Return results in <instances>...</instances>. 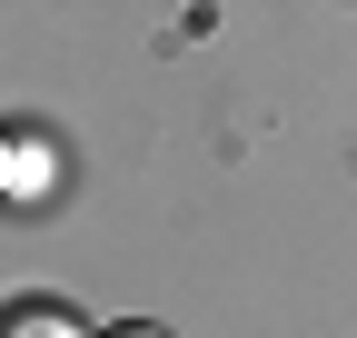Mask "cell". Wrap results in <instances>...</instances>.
<instances>
[{"label": "cell", "instance_id": "cell-1", "mask_svg": "<svg viewBox=\"0 0 357 338\" xmlns=\"http://www.w3.org/2000/svg\"><path fill=\"white\" fill-rule=\"evenodd\" d=\"M0 338H89L70 309H50V299H20L10 318H0Z\"/></svg>", "mask_w": 357, "mask_h": 338}, {"label": "cell", "instance_id": "cell-2", "mask_svg": "<svg viewBox=\"0 0 357 338\" xmlns=\"http://www.w3.org/2000/svg\"><path fill=\"white\" fill-rule=\"evenodd\" d=\"M100 338H169V328H149V318H119V328H100Z\"/></svg>", "mask_w": 357, "mask_h": 338}]
</instances>
